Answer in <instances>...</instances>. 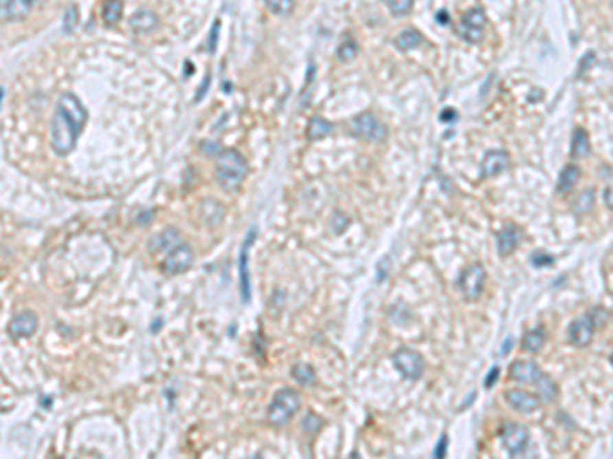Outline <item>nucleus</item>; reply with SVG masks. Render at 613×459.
Masks as SVG:
<instances>
[{
	"label": "nucleus",
	"instance_id": "1",
	"mask_svg": "<svg viewBox=\"0 0 613 459\" xmlns=\"http://www.w3.org/2000/svg\"><path fill=\"white\" fill-rule=\"evenodd\" d=\"M88 121V110L76 94H62L52 121V148L58 155L74 152L78 137Z\"/></svg>",
	"mask_w": 613,
	"mask_h": 459
},
{
	"label": "nucleus",
	"instance_id": "33",
	"mask_svg": "<svg viewBox=\"0 0 613 459\" xmlns=\"http://www.w3.org/2000/svg\"><path fill=\"white\" fill-rule=\"evenodd\" d=\"M219 21H215L213 23V29H211V37H209V45H207V49H209V54H215V47H217V35H219Z\"/></svg>",
	"mask_w": 613,
	"mask_h": 459
},
{
	"label": "nucleus",
	"instance_id": "10",
	"mask_svg": "<svg viewBox=\"0 0 613 459\" xmlns=\"http://www.w3.org/2000/svg\"><path fill=\"white\" fill-rule=\"evenodd\" d=\"M192 261H194L192 247L186 245V243H180L161 261V272L168 274V276H178V274H184L186 270H190Z\"/></svg>",
	"mask_w": 613,
	"mask_h": 459
},
{
	"label": "nucleus",
	"instance_id": "41",
	"mask_svg": "<svg viewBox=\"0 0 613 459\" xmlns=\"http://www.w3.org/2000/svg\"><path fill=\"white\" fill-rule=\"evenodd\" d=\"M610 360H612V366H613V353H612V357H610Z\"/></svg>",
	"mask_w": 613,
	"mask_h": 459
},
{
	"label": "nucleus",
	"instance_id": "24",
	"mask_svg": "<svg viewBox=\"0 0 613 459\" xmlns=\"http://www.w3.org/2000/svg\"><path fill=\"white\" fill-rule=\"evenodd\" d=\"M581 180V167L575 163H568L562 174H560V182H558V192H570Z\"/></svg>",
	"mask_w": 613,
	"mask_h": 459
},
{
	"label": "nucleus",
	"instance_id": "28",
	"mask_svg": "<svg viewBox=\"0 0 613 459\" xmlns=\"http://www.w3.org/2000/svg\"><path fill=\"white\" fill-rule=\"evenodd\" d=\"M593 202H595V190H593V188H587V190L572 202V211H575L577 215H587V213H591Z\"/></svg>",
	"mask_w": 613,
	"mask_h": 459
},
{
	"label": "nucleus",
	"instance_id": "6",
	"mask_svg": "<svg viewBox=\"0 0 613 459\" xmlns=\"http://www.w3.org/2000/svg\"><path fill=\"white\" fill-rule=\"evenodd\" d=\"M597 314H599V308H593V310L587 312L585 316L572 320V325H570V329H568V339H570V343H572L575 347H587V345H591L597 327L605 322L603 318L599 320Z\"/></svg>",
	"mask_w": 613,
	"mask_h": 459
},
{
	"label": "nucleus",
	"instance_id": "35",
	"mask_svg": "<svg viewBox=\"0 0 613 459\" xmlns=\"http://www.w3.org/2000/svg\"><path fill=\"white\" fill-rule=\"evenodd\" d=\"M532 261H534V266H537V268H542V266H552V257H550V255H542V253H536Z\"/></svg>",
	"mask_w": 613,
	"mask_h": 459
},
{
	"label": "nucleus",
	"instance_id": "32",
	"mask_svg": "<svg viewBox=\"0 0 613 459\" xmlns=\"http://www.w3.org/2000/svg\"><path fill=\"white\" fill-rule=\"evenodd\" d=\"M76 21H78V10L76 6H68V10H66V16H64V33H72L74 31V27H76Z\"/></svg>",
	"mask_w": 613,
	"mask_h": 459
},
{
	"label": "nucleus",
	"instance_id": "40",
	"mask_svg": "<svg viewBox=\"0 0 613 459\" xmlns=\"http://www.w3.org/2000/svg\"><path fill=\"white\" fill-rule=\"evenodd\" d=\"M440 23H446V12H440Z\"/></svg>",
	"mask_w": 613,
	"mask_h": 459
},
{
	"label": "nucleus",
	"instance_id": "19",
	"mask_svg": "<svg viewBox=\"0 0 613 459\" xmlns=\"http://www.w3.org/2000/svg\"><path fill=\"white\" fill-rule=\"evenodd\" d=\"M129 27H131V31H133V33L148 35V33H152L153 29L157 27V14H155V12H152V10H148V8H144V10H137V12L131 16V21H129Z\"/></svg>",
	"mask_w": 613,
	"mask_h": 459
},
{
	"label": "nucleus",
	"instance_id": "30",
	"mask_svg": "<svg viewBox=\"0 0 613 459\" xmlns=\"http://www.w3.org/2000/svg\"><path fill=\"white\" fill-rule=\"evenodd\" d=\"M264 2L270 8V12L278 16H289L295 10V0H264Z\"/></svg>",
	"mask_w": 613,
	"mask_h": 459
},
{
	"label": "nucleus",
	"instance_id": "5",
	"mask_svg": "<svg viewBox=\"0 0 613 459\" xmlns=\"http://www.w3.org/2000/svg\"><path fill=\"white\" fill-rule=\"evenodd\" d=\"M392 364L401 372V376L411 382L421 380V376L425 374V362H423L421 353H417L411 347H399L392 353Z\"/></svg>",
	"mask_w": 613,
	"mask_h": 459
},
{
	"label": "nucleus",
	"instance_id": "21",
	"mask_svg": "<svg viewBox=\"0 0 613 459\" xmlns=\"http://www.w3.org/2000/svg\"><path fill=\"white\" fill-rule=\"evenodd\" d=\"M570 153L577 159H585L591 155V139L585 129H575L572 133V143H570Z\"/></svg>",
	"mask_w": 613,
	"mask_h": 459
},
{
	"label": "nucleus",
	"instance_id": "9",
	"mask_svg": "<svg viewBox=\"0 0 613 459\" xmlns=\"http://www.w3.org/2000/svg\"><path fill=\"white\" fill-rule=\"evenodd\" d=\"M258 237V229L252 227L247 231L243 243H241V251H239V261H237V270H239V292H241V301L243 305L249 303L252 298V286H249V247Z\"/></svg>",
	"mask_w": 613,
	"mask_h": 459
},
{
	"label": "nucleus",
	"instance_id": "17",
	"mask_svg": "<svg viewBox=\"0 0 613 459\" xmlns=\"http://www.w3.org/2000/svg\"><path fill=\"white\" fill-rule=\"evenodd\" d=\"M41 0H2V21H23Z\"/></svg>",
	"mask_w": 613,
	"mask_h": 459
},
{
	"label": "nucleus",
	"instance_id": "2",
	"mask_svg": "<svg viewBox=\"0 0 613 459\" xmlns=\"http://www.w3.org/2000/svg\"><path fill=\"white\" fill-rule=\"evenodd\" d=\"M247 176V161L235 150H223L217 155L215 178L225 192H235Z\"/></svg>",
	"mask_w": 613,
	"mask_h": 459
},
{
	"label": "nucleus",
	"instance_id": "23",
	"mask_svg": "<svg viewBox=\"0 0 613 459\" xmlns=\"http://www.w3.org/2000/svg\"><path fill=\"white\" fill-rule=\"evenodd\" d=\"M421 43H423V35L419 31H415V29H407V31H403L401 35L394 37V45L401 51H411V49L419 47Z\"/></svg>",
	"mask_w": 613,
	"mask_h": 459
},
{
	"label": "nucleus",
	"instance_id": "38",
	"mask_svg": "<svg viewBox=\"0 0 613 459\" xmlns=\"http://www.w3.org/2000/svg\"><path fill=\"white\" fill-rule=\"evenodd\" d=\"M454 119H456V110H454V108H450V110L446 108V110L442 113V121H454Z\"/></svg>",
	"mask_w": 613,
	"mask_h": 459
},
{
	"label": "nucleus",
	"instance_id": "12",
	"mask_svg": "<svg viewBox=\"0 0 613 459\" xmlns=\"http://www.w3.org/2000/svg\"><path fill=\"white\" fill-rule=\"evenodd\" d=\"M505 400H507V404L513 410L526 412V414L528 412H536L537 408L542 406V398H539L537 392H528V390H520V388L507 390L505 392Z\"/></svg>",
	"mask_w": 613,
	"mask_h": 459
},
{
	"label": "nucleus",
	"instance_id": "22",
	"mask_svg": "<svg viewBox=\"0 0 613 459\" xmlns=\"http://www.w3.org/2000/svg\"><path fill=\"white\" fill-rule=\"evenodd\" d=\"M544 343H546V331L542 329V327H537V329H532V331H528L526 335H524V339H522V349L526 351V353H539L542 349H544Z\"/></svg>",
	"mask_w": 613,
	"mask_h": 459
},
{
	"label": "nucleus",
	"instance_id": "26",
	"mask_svg": "<svg viewBox=\"0 0 613 459\" xmlns=\"http://www.w3.org/2000/svg\"><path fill=\"white\" fill-rule=\"evenodd\" d=\"M537 394H539V398H542V402H556V398H558V384L554 382L550 376H544L539 382H537Z\"/></svg>",
	"mask_w": 613,
	"mask_h": 459
},
{
	"label": "nucleus",
	"instance_id": "3",
	"mask_svg": "<svg viewBox=\"0 0 613 459\" xmlns=\"http://www.w3.org/2000/svg\"><path fill=\"white\" fill-rule=\"evenodd\" d=\"M301 394L293 388H282L274 394L270 406H268V421L272 427H285L293 421V416L301 408Z\"/></svg>",
	"mask_w": 613,
	"mask_h": 459
},
{
	"label": "nucleus",
	"instance_id": "14",
	"mask_svg": "<svg viewBox=\"0 0 613 459\" xmlns=\"http://www.w3.org/2000/svg\"><path fill=\"white\" fill-rule=\"evenodd\" d=\"M509 376H511V380H515V382L534 384V386H537V382H539L546 374L542 372V368L537 366L536 362L526 360V362H515V364H511V368H509Z\"/></svg>",
	"mask_w": 613,
	"mask_h": 459
},
{
	"label": "nucleus",
	"instance_id": "13",
	"mask_svg": "<svg viewBox=\"0 0 613 459\" xmlns=\"http://www.w3.org/2000/svg\"><path fill=\"white\" fill-rule=\"evenodd\" d=\"M37 327H39V318L35 312L31 310H25L21 314H16L10 322H8V333L14 337V339H27V337H33L37 333Z\"/></svg>",
	"mask_w": 613,
	"mask_h": 459
},
{
	"label": "nucleus",
	"instance_id": "20",
	"mask_svg": "<svg viewBox=\"0 0 613 459\" xmlns=\"http://www.w3.org/2000/svg\"><path fill=\"white\" fill-rule=\"evenodd\" d=\"M333 131H335V125L333 123H329L323 117H313L309 121V127H306V137L311 141H321V139L329 137Z\"/></svg>",
	"mask_w": 613,
	"mask_h": 459
},
{
	"label": "nucleus",
	"instance_id": "29",
	"mask_svg": "<svg viewBox=\"0 0 613 459\" xmlns=\"http://www.w3.org/2000/svg\"><path fill=\"white\" fill-rule=\"evenodd\" d=\"M356 56H358V43H356L352 37H346L344 43L337 47V60L344 62V64H348V62H352Z\"/></svg>",
	"mask_w": 613,
	"mask_h": 459
},
{
	"label": "nucleus",
	"instance_id": "42",
	"mask_svg": "<svg viewBox=\"0 0 613 459\" xmlns=\"http://www.w3.org/2000/svg\"><path fill=\"white\" fill-rule=\"evenodd\" d=\"M612 4H613V0H612Z\"/></svg>",
	"mask_w": 613,
	"mask_h": 459
},
{
	"label": "nucleus",
	"instance_id": "18",
	"mask_svg": "<svg viewBox=\"0 0 613 459\" xmlns=\"http://www.w3.org/2000/svg\"><path fill=\"white\" fill-rule=\"evenodd\" d=\"M180 233L174 227H168L161 233H157L155 237L150 239V251L152 253H161V251H172L176 245H180Z\"/></svg>",
	"mask_w": 613,
	"mask_h": 459
},
{
	"label": "nucleus",
	"instance_id": "36",
	"mask_svg": "<svg viewBox=\"0 0 613 459\" xmlns=\"http://www.w3.org/2000/svg\"><path fill=\"white\" fill-rule=\"evenodd\" d=\"M603 200H605L608 209H612L613 211V186H608V188H605V192H603Z\"/></svg>",
	"mask_w": 613,
	"mask_h": 459
},
{
	"label": "nucleus",
	"instance_id": "15",
	"mask_svg": "<svg viewBox=\"0 0 613 459\" xmlns=\"http://www.w3.org/2000/svg\"><path fill=\"white\" fill-rule=\"evenodd\" d=\"M509 167V155L503 150H491L487 152L484 159H482V178H495L499 174H503Z\"/></svg>",
	"mask_w": 613,
	"mask_h": 459
},
{
	"label": "nucleus",
	"instance_id": "8",
	"mask_svg": "<svg viewBox=\"0 0 613 459\" xmlns=\"http://www.w3.org/2000/svg\"><path fill=\"white\" fill-rule=\"evenodd\" d=\"M484 27H487V16L482 8H470L468 12L462 14L458 25V33L462 39L468 43H480L484 37Z\"/></svg>",
	"mask_w": 613,
	"mask_h": 459
},
{
	"label": "nucleus",
	"instance_id": "31",
	"mask_svg": "<svg viewBox=\"0 0 613 459\" xmlns=\"http://www.w3.org/2000/svg\"><path fill=\"white\" fill-rule=\"evenodd\" d=\"M384 2L394 16H405L413 8V0H384Z\"/></svg>",
	"mask_w": 613,
	"mask_h": 459
},
{
	"label": "nucleus",
	"instance_id": "7",
	"mask_svg": "<svg viewBox=\"0 0 613 459\" xmlns=\"http://www.w3.org/2000/svg\"><path fill=\"white\" fill-rule=\"evenodd\" d=\"M350 129H352V135H356L358 139H364V141H383L386 137V127L372 113H362V115L354 117Z\"/></svg>",
	"mask_w": 613,
	"mask_h": 459
},
{
	"label": "nucleus",
	"instance_id": "37",
	"mask_svg": "<svg viewBox=\"0 0 613 459\" xmlns=\"http://www.w3.org/2000/svg\"><path fill=\"white\" fill-rule=\"evenodd\" d=\"M497 376H499V368H493V370L489 372V378H487L484 386H487V388H491V386H493V382L497 380Z\"/></svg>",
	"mask_w": 613,
	"mask_h": 459
},
{
	"label": "nucleus",
	"instance_id": "25",
	"mask_svg": "<svg viewBox=\"0 0 613 459\" xmlns=\"http://www.w3.org/2000/svg\"><path fill=\"white\" fill-rule=\"evenodd\" d=\"M123 16V0H104L102 6V21L107 27H115Z\"/></svg>",
	"mask_w": 613,
	"mask_h": 459
},
{
	"label": "nucleus",
	"instance_id": "4",
	"mask_svg": "<svg viewBox=\"0 0 613 459\" xmlns=\"http://www.w3.org/2000/svg\"><path fill=\"white\" fill-rule=\"evenodd\" d=\"M484 284H487V270L482 268V263L474 261L470 263L458 280V288L462 292V298L466 303H476L480 296H482V290H484Z\"/></svg>",
	"mask_w": 613,
	"mask_h": 459
},
{
	"label": "nucleus",
	"instance_id": "39",
	"mask_svg": "<svg viewBox=\"0 0 613 459\" xmlns=\"http://www.w3.org/2000/svg\"><path fill=\"white\" fill-rule=\"evenodd\" d=\"M207 88H209V78H207V80H205V84H203V86L199 88V92H197V98H194L197 102H199V100L203 98V92H207Z\"/></svg>",
	"mask_w": 613,
	"mask_h": 459
},
{
	"label": "nucleus",
	"instance_id": "34",
	"mask_svg": "<svg viewBox=\"0 0 613 459\" xmlns=\"http://www.w3.org/2000/svg\"><path fill=\"white\" fill-rule=\"evenodd\" d=\"M446 445H448V435H442V439H440V443H438V447L434 451V458H444L446 456Z\"/></svg>",
	"mask_w": 613,
	"mask_h": 459
},
{
	"label": "nucleus",
	"instance_id": "16",
	"mask_svg": "<svg viewBox=\"0 0 613 459\" xmlns=\"http://www.w3.org/2000/svg\"><path fill=\"white\" fill-rule=\"evenodd\" d=\"M522 241V229L517 225H505L497 235V253L501 257H509Z\"/></svg>",
	"mask_w": 613,
	"mask_h": 459
},
{
	"label": "nucleus",
	"instance_id": "27",
	"mask_svg": "<svg viewBox=\"0 0 613 459\" xmlns=\"http://www.w3.org/2000/svg\"><path fill=\"white\" fill-rule=\"evenodd\" d=\"M291 376L301 384V386H313V384L317 382V374H315V370L309 364H297V366H293Z\"/></svg>",
	"mask_w": 613,
	"mask_h": 459
},
{
	"label": "nucleus",
	"instance_id": "11",
	"mask_svg": "<svg viewBox=\"0 0 613 459\" xmlns=\"http://www.w3.org/2000/svg\"><path fill=\"white\" fill-rule=\"evenodd\" d=\"M501 437H503V445L509 451V456L520 458V456H524L528 451L530 431L524 425H520V423H507L505 429H503V433H501Z\"/></svg>",
	"mask_w": 613,
	"mask_h": 459
}]
</instances>
